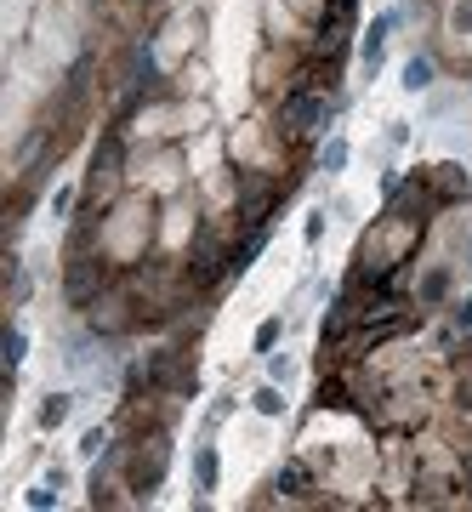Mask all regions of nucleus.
I'll use <instances>...</instances> for the list:
<instances>
[{
  "label": "nucleus",
  "instance_id": "obj_6",
  "mask_svg": "<svg viewBox=\"0 0 472 512\" xmlns=\"http://www.w3.org/2000/svg\"><path fill=\"white\" fill-rule=\"evenodd\" d=\"M256 410H262V416H279V410H285V399H279L273 387H262V393H256Z\"/></svg>",
  "mask_w": 472,
  "mask_h": 512
},
{
  "label": "nucleus",
  "instance_id": "obj_5",
  "mask_svg": "<svg viewBox=\"0 0 472 512\" xmlns=\"http://www.w3.org/2000/svg\"><path fill=\"white\" fill-rule=\"evenodd\" d=\"M194 478H200V490H211V484H217V456H211V450L200 456V467H194Z\"/></svg>",
  "mask_w": 472,
  "mask_h": 512
},
{
  "label": "nucleus",
  "instance_id": "obj_8",
  "mask_svg": "<svg viewBox=\"0 0 472 512\" xmlns=\"http://www.w3.org/2000/svg\"><path fill=\"white\" fill-rule=\"evenodd\" d=\"M279 484H285L291 495H302V490H308V473H302V467H285V478H279Z\"/></svg>",
  "mask_w": 472,
  "mask_h": 512
},
{
  "label": "nucleus",
  "instance_id": "obj_1",
  "mask_svg": "<svg viewBox=\"0 0 472 512\" xmlns=\"http://www.w3.org/2000/svg\"><path fill=\"white\" fill-rule=\"evenodd\" d=\"M285 114H291L296 131H319V120H325V103L302 92V97H291V109H285Z\"/></svg>",
  "mask_w": 472,
  "mask_h": 512
},
{
  "label": "nucleus",
  "instance_id": "obj_4",
  "mask_svg": "<svg viewBox=\"0 0 472 512\" xmlns=\"http://www.w3.org/2000/svg\"><path fill=\"white\" fill-rule=\"evenodd\" d=\"M63 416H69V399H46V410H40V427H57Z\"/></svg>",
  "mask_w": 472,
  "mask_h": 512
},
{
  "label": "nucleus",
  "instance_id": "obj_2",
  "mask_svg": "<svg viewBox=\"0 0 472 512\" xmlns=\"http://www.w3.org/2000/svg\"><path fill=\"white\" fill-rule=\"evenodd\" d=\"M427 86H433V63H404V92H427Z\"/></svg>",
  "mask_w": 472,
  "mask_h": 512
},
{
  "label": "nucleus",
  "instance_id": "obj_9",
  "mask_svg": "<svg viewBox=\"0 0 472 512\" xmlns=\"http://www.w3.org/2000/svg\"><path fill=\"white\" fill-rule=\"evenodd\" d=\"M342 165H347V148L330 143V148H325V171H342Z\"/></svg>",
  "mask_w": 472,
  "mask_h": 512
},
{
  "label": "nucleus",
  "instance_id": "obj_7",
  "mask_svg": "<svg viewBox=\"0 0 472 512\" xmlns=\"http://www.w3.org/2000/svg\"><path fill=\"white\" fill-rule=\"evenodd\" d=\"M23 353H29V342L12 330V336H6V365H23Z\"/></svg>",
  "mask_w": 472,
  "mask_h": 512
},
{
  "label": "nucleus",
  "instance_id": "obj_3",
  "mask_svg": "<svg viewBox=\"0 0 472 512\" xmlns=\"http://www.w3.org/2000/svg\"><path fill=\"white\" fill-rule=\"evenodd\" d=\"M387 35H393V18H376L370 23V40H364V57H376L387 46Z\"/></svg>",
  "mask_w": 472,
  "mask_h": 512
}]
</instances>
